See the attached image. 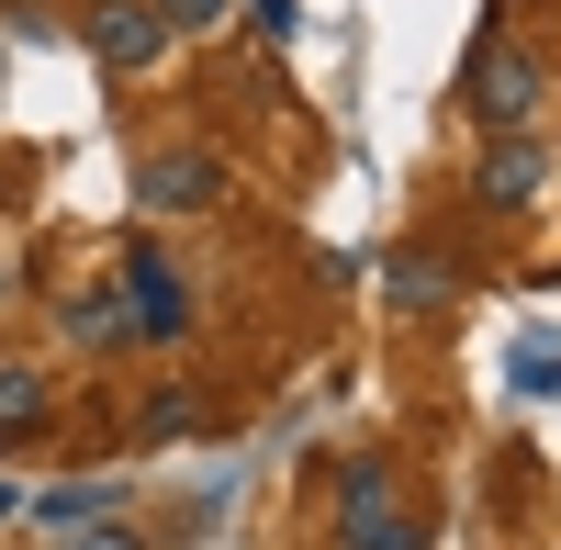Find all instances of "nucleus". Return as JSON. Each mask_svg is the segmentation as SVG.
Masks as SVG:
<instances>
[{"instance_id":"obj_1","label":"nucleus","mask_w":561,"mask_h":550,"mask_svg":"<svg viewBox=\"0 0 561 550\" xmlns=\"http://www.w3.org/2000/svg\"><path fill=\"white\" fill-rule=\"evenodd\" d=\"M460 102H472L483 135H528V113H539V57H528L517 34H483L472 68H460Z\"/></svg>"},{"instance_id":"obj_2","label":"nucleus","mask_w":561,"mask_h":550,"mask_svg":"<svg viewBox=\"0 0 561 550\" xmlns=\"http://www.w3.org/2000/svg\"><path fill=\"white\" fill-rule=\"evenodd\" d=\"M337 550H427V528L393 506L382 461H348V483H337Z\"/></svg>"},{"instance_id":"obj_3","label":"nucleus","mask_w":561,"mask_h":550,"mask_svg":"<svg viewBox=\"0 0 561 550\" xmlns=\"http://www.w3.org/2000/svg\"><path fill=\"white\" fill-rule=\"evenodd\" d=\"M79 34H90V57H102V68H158V57H169V12H158V0H90Z\"/></svg>"},{"instance_id":"obj_4","label":"nucleus","mask_w":561,"mask_h":550,"mask_svg":"<svg viewBox=\"0 0 561 550\" xmlns=\"http://www.w3.org/2000/svg\"><path fill=\"white\" fill-rule=\"evenodd\" d=\"M113 282H124V314H135V337H180V326H192V282H180V270H169L158 248H135V259L113 270Z\"/></svg>"},{"instance_id":"obj_5","label":"nucleus","mask_w":561,"mask_h":550,"mask_svg":"<svg viewBox=\"0 0 561 550\" xmlns=\"http://www.w3.org/2000/svg\"><path fill=\"white\" fill-rule=\"evenodd\" d=\"M539 192H550L539 135H494V147H483V169H472V203H483V214H528Z\"/></svg>"},{"instance_id":"obj_6","label":"nucleus","mask_w":561,"mask_h":550,"mask_svg":"<svg viewBox=\"0 0 561 550\" xmlns=\"http://www.w3.org/2000/svg\"><path fill=\"white\" fill-rule=\"evenodd\" d=\"M214 192H225V158H203V147H169V158L135 169V203L147 214H203Z\"/></svg>"},{"instance_id":"obj_7","label":"nucleus","mask_w":561,"mask_h":550,"mask_svg":"<svg viewBox=\"0 0 561 550\" xmlns=\"http://www.w3.org/2000/svg\"><path fill=\"white\" fill-rule=\"evenodd\" d=\"M438 293H449V259H427V248H393V259H382V303H393V314H427Z\"/></svg>"},{"instance_id":"obj_8","label":"nucleus","mask_w":561,"mask_h":550,"mask_svg":"<svg viewBox=\"0 0 561 550\" xmlns=\"http://www.w3.org/2000/svg\"><path fill=\"white\" fill-rule=\"evenodd\" d=\"M68 337H90V348H124V337H135V314H124V282H90V293L68 303Z\"/></svg>"},{"instance_id":"obj_9","label":"nucleus","mask_w":561,"mask_h":550,"mask_svg":"<svg viewBox=\"0 0 561 550\" xmlns=\"http://www.w3.org/2000/svg\"><path fill=\"white\" fill-rule=\"evenodd\" d=\"M45 416H57V393H45V371H0V438H34Z\"/></svg>"},{"instance_id":"obj_10","label":"nucleus","mask_w":561,"mask_h":550,"mask_svg":"<svg viewBox=\"0 0 561 550\" xmlns=\"http://www.w3.org/2000/svg\"><path fill=\"white\" fill-rule=\"evenodd\" d=\"M113 506H124V483H57L34 517H45V528H79V517H113Z\"/></svg>"},{"instance_id":"obj_11","label":"nucleus","mask_w":561,"mask_h":550,"mask_svg":"<svg viewBox=\"0 0 561 550\" xmlns=\"http://www.w3.org/2000/svg\"><path fill=\"white\" fill-rule=\"evenodd\" d=\"M57 550H147V528H135V517L113 506V517H79V528H57Z\"/></svg>"},{"instance_id":"obj_12","label":"nucleus","mask_w":561,"mask_h":550,"mask_svg":"<svg viewBox=\"0 0 561 550\" xmlns=\"http://www.w3.org/2000/svg\"><path fill=\"white\" fill-rule=\"evenodd\" d=\"M180 427H203V393H158L147 404V438H180Z\"/></svg>"},{"instance_id":"obj_13","label":"nucleus","mask_w":561,"mask_h":550,"mask_svg":"<svg viewBox=\"0 0 561 550\" xmlns=\"http://www.w3.org/2000/svg\"><path fill=\"white\" fill-rule=\"evenodd\" d=\"M248 12H259V34H270V45H293V34H304V12H293V0H248Z\"/></svg>"},{"instance_id":"obj_14","label":"nucleus","mask_w":561,"mask_h":550,"mask_svg":"<svg viewBox=\"0 0 561 550\" xmlns=\"http://www.w3.org/2000/svg\"><path fill=\"white\" fill-rule=\"evenodd\" d=\"M517 382H528V393H561V348H528V359H517Z\"/></svg>"},{"instance_id":"obj_15","label":"nucleus","mask_w":561,"mask_h":550,"mask_svg":"<svg viewBox=\"0 0 561 550\" xmlns=\"http://www.w3.org/2000/svg\"><path fill=\"white\" fill-rule=\"evenodd\" d=\"M169 12V34H192V23H225V0H158Z\"/></svg>"}]
</instances>
